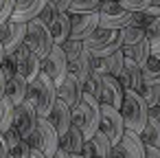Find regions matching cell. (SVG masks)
<instances>
[{
	"label": "cell",
	"instance_id": "6da1fadb",
	"mask_svg": "<svg viewBox=\"0 0 160 158\" xmlns=\"http://www.w3.org/2000/svg\"><path fill=\"white\" fill-rule=\"evenodd\" d=\"M72 125H77L86 138H92L101 125V101L86 90L81 103L72 110Z\"/></svg>",
	"mask_w": 160,
	"mask_h": 158
},
{
	"label": "cell",
	"instance_id": "7a4b0ae2",
	"mask_svg": "<svg viewBox=\"0 0 160 158\" xmlns=\"http://www.w3.org/2000/svg\"><path fill=\"white\" fill-rule=\"evenodd\" d=\"M27 99L35 105L38 116H48L53 105H55V101H57V86H55V81L46 73H40V77L29 84Z\"/></svg>",
	"mask_w": 160,
	"mask_h": 158
},
{
	"label": "cell",
	"instance_id": "3957f363",
	"mask_svg": "<svg viewBox=\"0 0 160 158\" xmlns=\"http://www.w3.org/2000/svg\"><path fill=\"white\" fill-rule=\"evenodd\" d=\"M118 110L123 114L125 130H134L140 134L142 127L147 125V119H149V105L142 99V94L136 90H125V97H123V103Z\"/></svg>",
	"mask_w": 160,
	"mask_h": 158
},
{
	"label": "cell",
	"instance_id": "277c9868",
	"mask_svg": "<svg viewBox=\"0 0 160 158\" xmlns=\"http://www.w3.org/2000/svg\"><path fill=\"white\" fill-rule=\"evenodd\" d=\"M83 48L92 55V57H108L110 53L123 48V40H121V31L116 29H103L97 27L86 40H83Z\"/></svg>",
	"mask_w": 160,
	"mask_h": 158
},
{
	"label": "cell",
	"instance_id": "5b68a950",
	"mask_svg": "<svg viewBox=\"0 0 160 158\" xmlns=\"http://www.w3.org/2000/svg\"><path fill=\"white\" fill-rule=\"evenodd\" d=\"M27 143L31 149H40V151H44L46 158H51L59 149V134L46 116H38V125L27 136Z\"/></svg>",
	"mask_w": 160,
	"mask_h": 158
},
{
	"label": "cell",
	"instance_id": "8992f818",
	"mask_svg": "<svg viewBox=\"0 0 160 158\" xmlns=\"http://www.w3.org/2000/svg\"><path fill=\"white\" fill-rule=\"evenodd\" d=\"M24 44L40 57H44L51 48H53V35H51V29L44 20L35 18V20H29L27 22V38H24Z\"/></svg>",
	"mask_w": 160,
	"mask_h": 158
},
{
	"label": "cell",
	"instance_id": "52a82bcc",
	"mask_svg": "<svg viewBox=\"0 0 160 158\" xmlns=\"http://www.w3.org/2000/svg\"><path fill=\"white\" fill-rule=\"evenodd\" d=\"M132 20V11H127L118 0H103L99 7V27L121 31Z\"/></svg>",
	"mask_w": 160,
	"mask_h": 158
},
{
	"label": "cell",
	"instance_id": "ba28073f",
	"mask_svg": "<svg viewBox=\"0 0 160 158\" xmlns=\"http://www.w3.org/2000/svg\"><path fill=\"white\" fill-rule=\"evenodd\" d=\"M99 130L112 140V145H118L125 134V121L118 108H112L108 103H101V125Z\"/></svg>",
	"mask_w": 160,
	"mask_h": 158
},
{
	"label": "cell",
	"instance_id": "9c48e42d",
	"mask_svg": "<svg viewBox=\"0 0 160 158\" xmlns=\"http://www.w3.org/2000/svg\"><path fill=\"white\" fill-rule=\"evenodd\" d=\"M42 73H46L55 81V86H59L64 77L68 75V59L59 44H53V48L42 57Z\"/></svg>",
	"mask_w": 160,
	"mask_h": 158
},
{
	"label": "cell",
	"instance_id": "30bf717a",
	"mask_svg": "<svg viewBox=\"0 0 160 158\" xmlns=\"http://www.w3.org/2000/svg\"><path fill=\"white\" fill-rule=\"evenodd\" d=\"M24 38H27V22L7 20L0 24V44L5 48V55L18 51L24 44Z\"/></svg>",
	"mask_w": 160,
	"mask_h": 158
},
{
	"label": "cell",
	"instance_id": "8fae6325",
	"mask_svg": "<svg viewBox=\"0 0 160 158\" xmlns=\"http://www.w3.org/2000/svg\"><path fill=\"white\" fill-rule=\"evenodd\" d=\"M13 57H16V64H18V73H22L29 84L40 77V73H42V57L35 55L27 44H22L18 51H13Z\"/></svg>",
	"mask_w": 160,
	"mask_h": 158
},
{
	"label": "cell",
	"instance_id": "7c38bea8",
	"mask_svg": "<svg viewBox=\"0 0 160 158\" xmlns=\"http://www.w3.org/2000/svg\"><path fill=\"white\" fill-rule=\"evenodd\" d=\"M57 99H62L70 110H75L81 103V99H83V84L79 81V77L75 73L68 70L64 81L57 86Z\"/></svg>",
	"mask_w": 160,
	"mask_h": 158
},
{
	"label": "cell",
	"instance_id": "4fadbf2b",
	"mask_svg": "<svg viewBox=\"0 0 160 158\" xmlns=\"http://www.w3.org/2000/svg\"><path fill=\"white\" fill-rule=\"evenodd\" d=\"M35 125H38V110H35V105L29 101V99H24L20 105H16V112H13V127L20 132V136H29L33 130H35Z\"/></svg>",
	"mask_w": 160,
	"mask_h": 158
},
{
	"label": "cell",
	"instance_id": "5bb4252c",
	"mask_svg": "<svg viewBox=\"0 0 160 158\" xmlns=\"http://www.w3.org/2000/svg\"><path fill=\"white\" fill-rule=\"evenodd\" d=\"M70 20H72L70 38L83 42V40L99 27V11H90V13H72Z\"/></svg>",
	"mask_w": 160,
	"mask_h": 158
},
{
	"label": "cell",
	"instance_id": "9a60e30c",
	"mask_svg": "<svg viewBox=\"0 0 160 158\" xmlns=\"http://www.w3.org/2000/svg\"><path fill=\"white\" fill-rule=\"evenodd\" d=\"M123 97H125V88L121 86L118 77H112L108 73L101 75V103H108L112 108H121Z\"/></svg>",
	"mask_w": 160,
	"mask_h": 158
},
{
	"label": "cell",
	"instance_id": "2e32d148",
	"mask_svg": "<svg viewBox=\"0 0 160 158\" xmlns=\"http://www.w3.org/2000/svg\"><path fill=\"white\" fill-rule=\"evenodd\" d=\"M112 147H114L112 140H110L101 130H97V134H94L92 138H86L81 154H83L86 158H110Z\"/></svg>",
	"mask_w": 160,
	"mask_h": 158
},
{
	"label": "cell",
	"instance_id": "e0dca14e",
	"mask_svg": "<svg viewBox=\"0 0 160 158\" xmlns=\"http://www.w3.org/2000/svg\"><path fill=\"white\" fill-rule=\"evenodd\" d=\"M118 81H121V86H123L125 90H136V92H138V90L142 88V84H145L140 64H136L132 57L125 55V66H123V73L118 75Z\"/></svg>",
	"mask_w": 160,
	"mask_h": 158
},
{
	"label": "cell",
	"instance_id": "ac0fdd59",
	"mask_svg": "<svg viewBox=\"0 0 160 158\" xmlns=\"http://www.w3.org/2000/svg\"><path fill=\"white\" fill-rule=\"evenodd\" d=\"M46 3H48V0H16L11 20H18V22L35 20L40 16V11L46 7Z\"/></svg>",
	"mask_w": 160,
	"mask_h": 158
},
{
	"label": "cell",
	"instance_id": "d6986e66",
	"mask_svg": "<svg viewBox=\"0 0 160 158\" xmlns=\"http://www.w3.org/2000/svg\"><path fill=\"white\" fill-rule=\"evenodd\" d=\"M46 119L55 125L57 134H59V136H64V134L68 132V127L72 125V110H70L62 99H57V101H55V105H53V110H51V114H48Z\"/></svg>",
	"mask_w": 160,
	"mask_h": 158
},
{
	"label": "cell",
	"instance_id": "ffe728a7",
	"mask_svg": "<svg viewBox=\"0 0 160 158\" xmlns=\"http://www.w3.org/2000/svg\"><path fill=\"white\" fill-rule=\"evenodd\" d=\"M125 158H145V151H147V145L142 140V136L134 130H125L123 134V140L118 143Z\"/></svg>",
	"mask_w": 160,
	"mask_h": 158
},
{
	"label": "cell",
	"instance_id": "44dd1931",
	"mask_svg": "<svg viewBox=\"0 0 160 158\" xmlns=\"http://www.w3.org/2000/svg\"><path fill=\"white\" fill-rule=\"evenodd\" d=\"M70 27H72V20H70V13L64 11V13H55L53 20L48 22V29H51V35H53V42L55 44H64L68 38H70Z\"/></svg>",
	"mask_w": 160,
	"mask_h": 158
},
{
	"label": "cell",
	"instance_id": "7402d4cb",
	"mask_svg": "<svg viewBox=\"0 0 160 158\" xmlns=\"http://www.w3.org/2000/svg\"><path fill=\"white\" fill-rule=\"evenodd\" d=\"M27 90H29V81L22 73H16L11 79H7V88H5V97L13 103L20 105L27 99Z\"/></svg>",
	"mask_w": 160,
	"mask_h": 158
},
{
	"label": "cell",
	"instance_id": "603a6c76",
	"mask_svg": "<svg viewBox=\"0 0 160 158\" xmlns=\"http://www.w3.org/2000/svg\"><path fill=\"white\" fill-rule=\"evenodd\" d=\"M5 140H7V145H9V158H29L31 147H29L27 138L20 136V132H18L13 125L5 132Z\"/></svg>",
	"mask_w": 160,
	"mask_h": 158
},
{
	"label": "cell",
	"instance_id": "cb8c5ba5",
	"mask_svg": "<svg viewBox=\"0 0 160 158\" xmlns=\"http://www.w3.org/2000/svg\"><path fill=\"white\" fill-rule=\"evenodd\" d=\"M83 143H86V136L81 134V130L77 125H70L68 132L64 136H59V147L68 154H81Z\"/></svg>",
	"mask_w": 160,
	"mask_h": 158
},
{
	"label": "cell",
	"instance_id": "d4e9b609",
	"mask_svg": "<svg viewBox=\"0 0 160 158\" xmlns=\"http://www.w3.org/2000/svg\"><path fill=\"white\" fill-rule=\"evenodd\" d=\"M123 53L127 55V57H132L136 64H145L153 53H151V44H149V40H147V35L142 38V40H138L136 44H132V46H123Z\"/></svg>",
	"mask_w": 160,
	"mask_h": 158
},
{
	"label": "cell",
	"instance_id": "484cf974",
	"mask_svg": "<svg viewBox=\"0 0 160 158\" xmlns=\"http://www.w3.org/2000/svg\"><path fill=\"white\" fill-rule=\"evenodd\" d=\"M68 70H70V73H75V75L79 77V81L83 84V81H86V77L92 73V55H90L88 51H83V53L72 62V64H68Z\"/></svg>",
	"mask_w": 160,
	"mask_h": 158
},
{
	"label": "cell",
	"instance_id": "4316f807",
	"mask_svg": "<svg viewBox=\"0 0 160 158\" xmlns=\"http://www.w3.org/2000/svg\"><path fill=\"white\" fill-rule=\"evenodd\" d=\"M140 136H142L145 145L160 147V119H158V116H153V114H149V119H147V125L142 127Z\"/></svg>",
	"mask_w": 160,
	"mask_h": 158
},
{
	"label": "cell",
	"instance_id": "83f0119b",
	"mask_svg": "<svg viewBox=\"0 0 160 158\" xmlns=\"http://www.w3.org/2000/svg\"><path fill=\"white\" fill-rule=\"evenodd\" d=\"M140 68H142V79H145V84H156V86H160V59H158L156 55H151Z\"/></svg>",
	"mask_w": 160,
	"mask_h": 158
},
{
	"label": "cell",
	"instance_id": "f1b7e54d",
	"mask_svg": "<svg viewBox=\"0 0 160 158\" xmlns=\"http://www.w3.org/2000/svg\"><path fill=\"white\" fill-rule=\"evenodd\" d=\"M13 112H16V105L7 97H2L0 99V134H5L13 125Z\"/></svg>",
	"mask_w": 160,
	"mask_h": 158
},
{
	"label": "cell",
	"instance_id": "f546056e",
	"mask_svg": "<svg viewBox=\"0 0 160 158\" xmlns=\"http://www.w3.org/2000/svg\"><path fill=\"white\" fill-rule=\"evenodd\" d=\"M145 33H147V40H149V44H151V53H153V55L160 53V16H153V18L149 20Z\"/></svg>",
	"mask_w": 160,
	"mask_h": 158
},
{
	"label": "cell",
	"instance_id": "4dcf8cb0",
	"mask_svg": "<svg viewBox=\"0 0 160 158\" xmlns=\"http://www.w3.org/2000/svg\"><path fill=\"white\" fill-rule=\"evenodd\" d=\"M105 59H108V75L118 77V75L123 73V66H125V53H123V48L110 53Z\"/></svg>",
	"mask_w": 160,
	"mask_h": 158
},
{
	"label": "cell",
	"instance_id": "1f68e13d",
	"mask_svg": "<svg viewBox=\"0 0 160 158\" xmlns=\"http://www.w3.org/2000/svg\"><path fill=\"white\" fill-rule=\"evenodd\" d=\"M147 33H145V29H140V27H134V24H127V27H123L121 29V40H123V46H132V44H136L138 40H142Z\"/></svg>",
	"mask_w": 160,
	"mask_h": 158
},
{
	"label": "cell",
	"instance_id": "d6a6232c",
	"mask_svg": "<svg viewBox=\"0 0 160 158\" xmlns=\"http://www.w3.org/2000/svg\"><path fill=\"white\" fill-rule=\"evenodd\" d=\"M62 46V51H64V55H66V59H68V64H72L86 48H83V42L81 40H72V38H68L64 44H59Z\"/></svg>",
	"mask_w": 160,
	"mask_h": 158
},
{
	"label": "cell",
	"instance_id": "836d02e7",
	"mask_svg": "<svg viewBox=\"0 0 160 158\" xmlns=\"http://www.w3.org/2000/svg\"><path fill=\"white\" fill-rule=\"evenodd\" d=\"M103 0H72L70 7H68V13H90V11H99Z\"/></svg>",
	"mask_w": 160,
	"mask_h": 158
},
{
	"label": "cell",
	"instance_id": "e575fe53",
	"mask_svg": "<svg viewBox=\"0 0 160 158\" xmlns=\"http://www.w3.org/2000/svg\"><path fill=\"white\" fill-rule=\"evenodd\" d=\"M83 90L90 92L94 99L101 101V75H99L97 70H92V73L86 77V81H83Z\"/></svg>",
	"mask_w": 160,
	"mask_h": 158
},
{
	"label": "cell",
	"instance_id": "d590c367",
	"mask_svg": "<svg viewBox=\"0 0 160 158\" xmlns=\"http://www.w3.org/2000/svg\"><path fill=\"white\" fill-rule=\"evenodd\" d=\"M138 92L142 94V99L147 101L149 108L158 105V101H160V86H156V84H142V88Z\"/></svg>",
	"mask_w": 160,
	"mask_h": 158
},
{
	"label": "cell",
	"instance_id": "8d00e7d4",
	"mask_svg": "<svg viewBox=\"0 0 160 158\" xmlns=\"http://www.w3.org/2000/svg\"><path fill=\"white\" fill-rule=\"evenodd\" d=\"M0 70L5 73V77H7V79H11V77L18 73V64H16V57H13V53H9V55H5V57H2Z\"/></svg>",
	"mask_w": 160,
	"mask_h": 158
},
{
	"label": "cell",
	"instance_id": "74e56055",
	"mask_svg": "<svg viewBox=\"0 0 160 158\" xmlns=\"http://www.w3.org/2000/svg\"><path fill=\"white\" fill-rule=\"evenodd\" d=\"M118 3L127 9V11H147V7H149V3L151 0H118Z\"/></svg>",
	"mask_w": 160,
	"mask_h": 158
},
{
	"label": "cell",
	"instance_id": "f35d334b",
	"mask_svg": "<svg viewBox=\"0 0 160 158\" xmlns=\"http://www.w3.org/2000/svg\"><path fill=\"white\" fill-rule=\"evenodd\" d=\"M13 5H16V0H0V24L7 22V20H11Z\"/></svg>",
	"mask_w": 160,
	"mask_h": 158
},
{
	"label": "cell",
	"instance_id": "ab89813d",
	"mask_svg": "<svg viewBox=\"0 0 160 158\" xmlns=\"http://www.w3.org/2000/svg\"><path fill=\"white\" fill-rule=\"evenodd\" d=\"M149 20H151V16H147L145 11H134V13H132V20H129V24L140 27V29H147Z\"/></svg>",
	"mask_w": 160,
	"mask_h": 158
},
{
	"label": "cell",
	"instance_id": "60d3db41",
	"mask_svg": "<svg viewBox=\"0 0 160 158\" xmlns=\"http://www.w3.org/2000/svg\"><path fill=\"white\" fill-rule=\"evenodd\" d=\"M92 70H97L99 75L108 73V59L105 57H92Z\"/></svg>",
	"mask_w": 160,
	"mask_h": 158
},
{
	"label": "cell",
	"instance_id": "b9f144b4",
	"mask_svg": "<svg viewBox=\"0 0 160 158\" xmlns=\"http://www.w3.org/2000/svg\"><path fill=\"white\" fill-rule=\"evenodd\" d=\"M70 3H72V0H48V5H51V7H53L57 13H64V11H68Z\"/></svg>",
	"mask_w": 160,
	"mask_h": 158
},
{
	"label": "cell",
	"instance_id": "7bdbcfd3",
	"mask_svg": "<svg viewBox=\"0 0 160 158\" xmlns=\"http://www.w3.org/2000/svg\"><path fill=\"white\" fill-rule=\"evenodd\" d=\"M55 13H57V11H55V9H53V7H51V5L46 3V7H44V9L40 11V16H38V18H40V20H44V22L48 24V22L53 20V16H55Z\"/></svg>",
	"mask_w": 160,
	"mask_h": 158
},
{
	"label": "cell",
	"instance_id": "ee69618b",
	"mask_svg": "<svg viewBox=\"0 0 160 158\" xmlns=\"http://www.w3.org/2000/svg\"><path fill=\"white\" fill-rule=\"evenodd\" d=\"M145 13H147V16H151V18H153V16H160V0H151Z\"/></svg>",
	"mask_w": 160,
	"mask_h": 158
},
{
	"label": "cell",
	"instance_id": "f6af8a7d",
	"mask_svg": "<svg viewBox=\"0 0 160 158\" xmlns=\"http://www.w3.org/2000/svg\"><path fill=\"white\" fill-rule=\"evenodd\" d=\"M0 158H9V145L5 140V134H0Z\"/></svg>",
	"mask_w": 160,
	"mask_h": 158
},
{
	"label": "cell",
	"instance_id": "bcb514c9",
	"mask_svg": "<svg viewBox=\"0 0 160 158\" xmlns=\"http://www.w3.org/2000/svg\"><path fill=\"white\" fill-rule=\"evenodd\" d=\"M145 158H160V147H153V145H147V151H145Z\"/></svg>",
	"mask_w": 160,
	"mask_h": 158
},
{
	"label": "cell",
	"instance_id": "7dc6e473",
	"mask_svg": "<svg viewBox=\"0 0 160 158\" xmlns=\"http://www.w3.org/2000/svg\"><path fill=\"white\" fill-rule=\"evenodd\" d=\"M110 158H125V154H123L121 145H114V147H112V154H110Z\"/></svg>",
	"mask_w": 160,
	"mask_h": 158
},
{
	"label": "cell",
	"instance_id": "c3c4849f",
	"mask_svg": "<svg viewBox=\"0 0 160 158\" xmlns=\"http://www.w3.org/2000/svg\"><path fill=\"white\" fill-rule=\"evenodd\" d=\"M5 88H7V77H5L2 70H0V99L5 97Z\"/></svg>",
	"mask_w": 160,
	"mask_h": 158
},
{
	"label": "cell",
	"instance_id": "681fc988",
	"mask_svg": "<svg viewBox=\"0 0 160 158\" xmlns=\"http://www.w3.org/2000/svg\"><path fill=\"white\" fill-rule=\"evenodd\" d=\"M51 158H70V154H68V151H64V149L59 147V149H57V151H55Z\"/></svg>",
	"mask_w": 160,
	"mask_h": 158
},
{
	"label": "cell",
	"instance_id": "f907efd6",
	"mask_svg": "<svg viewBox=\"0 0 160 158\" xmlns=\"http://www.w3.org/2000/svg\"><path fill=\"white\" fill-rule=\"evenodd\" d=\"M29 158H46V156H44V151H40V149H31Z\"/></svg>",
	"mask_w": 160,
	"mask_h": 158
},
{
	"label": "cell",
	"instance_id": "816d5d0a",
	"mask_svg": "<svg viewBox=\"0 0 160 158\" xmlns=\"http://www.w3.org/2000/svg\"><path fill=\"white\" fill-rule=\"evenodd\" d=\"M149 114H153V116H158V119H160V103H158V105H153V108H149Z\"/></svg>",
	"mask_w": 160,
	"mask_h": 158
},
{
	"label": "cell",
	"instance_id": "f5cc1de1",
	"mask_svg": "<svg viewBox=\"0 0 160 158\" xmlns=\"http://www.w3.org/2000/svg\"><path fill=\"white\" fill-rule=\"evenodd\" d=\"M2 57H5V48H2V44H0V64H2Z\"/></svg>",
	"mask_w": 160,
	"mask_h": 158
},
{
	"label": "cell",
	"instance_id": "db71d44e",
	"mask_svg": "<svg viewBox=\"0 0 160 158\" xmlns=\"http://www.w3.org/2000/svg\"><path fill=\"white\" fill-rule=\"evenodd\" d=\"M70 158H86L83 154H70Z\"/></svg>",
	"mask_w": 160,
	"mask_h": 158
},
{
	"label": "cell",
	"instance_id": "11a10c76",
	"mask_svg": "<svg viewBox=\"0 0 160 158\" xmlns=\"http://www.w3.org/2000/svg\"><path fill=\"white\" fill-rule=\"evenodd\" d=\"M156 57H158V59H160V53H156Z\"/></svg>",
	"mask_w": 160,
	"mask_h": 158
},
{
	"label": "cell",
	"instance_id": "9f6ffc18",
	"mask_svg": "<svg viewBox=\"0 0 160 158\" xmlns=\"http://www.w3.org/2000/svg\"><path fill=\"white\" fill-rule=\"evenodd\" d=\"M158 103H160V101H158Z\"/></svg>",
	"mask_w": 160,
	"mask_h": 158
}]
</instances>
